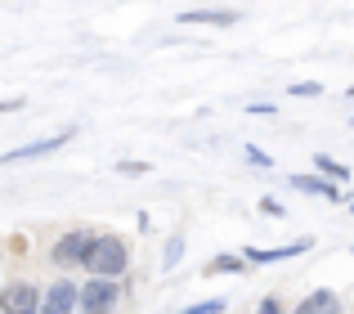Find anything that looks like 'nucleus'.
Returning <instances> with one entry per match:
<instances>
[{"label": "nucleus", "instance_id": "nucleus-1", "mask_svg": "<svg viewBox=\"0 0 354 314\" xmlns=\"http://www.w3.org/2000/svg\"><path fill=\"white\" fill-rule=\"evenodd\" d=\"M126 265H130V252H126V243H121V238L99 234L95 243H90L86 270L95 274V279H117V274H126Z\"/></svg>", "mask_w": 354, "mask_h": 314}, {"label": "nucleus", "instance_id": "nucleus-2", "mask_svg": "<svg viewBox=\"0 0 354 314\" xmlns=\"http://www.w3.org/2000/svg\"><path fill=\"white\" fill-rule=\"evenodd\" d=\"M121 301V288L113 279H90L86 288H81V310L86 314H113Z\"/></svg>", "mask_w": 354, "mask_h": 314}, {"label": "nucleus", "instance_id": "nucleus-3", "mask_svg": "<svg viewBox=\"0 0 354 314\" xmlns=\"http://www.w3.org/2000/svg\"><path fill=\"white\" fill-rule=\"evenodd\" d=\"M90 243L95 238L86 234V229H68V234L54 243V265L59 270H72V265H86V252H90Z\"/></svg>", "mask_w": 354, "mask_h": 314}, {"label": "nucleus", "instance_id": "nucleus-4", "mask_svg": "<svg viewBox=\"0 0 354 314\" xmlns=\"http://www.w3.org/2000/svg\"><path fill=\"white\" fill-rule=\"evenodd\" d=\"M77 140V131H59V135H50V140H36V144H23V149H9L5 153V162L14 166V162H32V157H45V153H59V149H68V144Z\"/></svg>", "mask_w": 354, "mask_h": 314}, {"label": "nucleus", "instance_id": "nucleus-5", "mask_svg": "<svg viewBox=\"0 0 354 314\" xmlns=\"http://www.w3.org/2000/svg\"><path fill=\"white\" fill-rule=\"evenodd\" d=\"M0 314H41V297L27 283H9L0 292Z\"/></svg>", "mask_w": 354, "mask_h": 314}, {"label": "nucleus", "instance_id": "nucleus-6", "mask_svg": "<svg viewBox=\"0 0 354 314\" xmlns=\"http://www.w3.org/2000/svg\"><path fill=\"white\" fill-rule=\"evenodd\" d=\"M77 306H81V292L72 288L68 279H59L50 292H45V306H41V314H72Z\"/></svg>", "mask_w": 354, "mask_h": 314}, {"label": "nucleus", "instance_id": "nucleus-7", "mask_svg": "<svg viewBox=\"0 0 354 314\" xmlns=\"http://www.w3.org/2000/svg\"><path fill=\"white\" fill-rule=\"evenodd\" d=\"M310 252V238H296L287 247H247V261L251 265H269V261H292V256Z\"/></svg>", "mask_w": 354, "mask_h": 314}, {"label": "nucleus", "instance_id": "nucleus-8", "mask_svg": "<svg viewBox=\"0 0 354 314\" xmlns=\"http://www.w3.org/2000/svg\"><path fill=\"white\" fill-rule=\"evenodd\" d=\"M292 189L296 193H314V198H328V202H341V189L323 175H292Z\"/></svg>", "mask_w": 354, "mask_h": 314}, {"label": "nucleus", "instance_id": "nucleus-9", "mask_svg": "<svg viewBox=\"0 0 354 314\" xmlns=\"http://www.w3.org/2000/svg\"><path fill=\"white\" fill-rule=\"evenodd\" d=\"M180 23H238V9H189V14H180Z\"/></svg>", "mask_w": 354, "mask_h": 314}, {"label": "nucleus", "instance_id": "nucleus-10", "mask_svg": "<svg viewBox=\"0 0 354 314\" xmlns=\"http://www.w3.org/2000/svg\"><path fill=\"white\" fill-rule=\"evenodd\" d=\"M296 314H341V301H337V292H314V297L301 301Z\"/></svg>", "mask_w": 354, "mask_h": 314}, {"label": "nucleus", "instance_id": "nucleus-11", "mask_svg": "<svg viewBox=\"0 0 354 314\" xmlns=\"http://www.w3.org/2000/svg\"><path fill=\"white\" fill-rule=\"evenodd\" d=\"M242 261H247V256H216V261L207 265V274H242L247 270Z\"/></svg>", "mask_w": 354, "mask_h": 314}, {"label": "nucleus", "instance_id": "nucleus-12", "mask_svg": "<svg viewBox=\"0 0 354 314\" xmlns=\"http://www.w3.org/2000/svg\"><path fill=\"white\" fill-rule=\"evenodd\" d=\"M314 166H319V175H323V180H346V166H341V162H332V157L328 153H319V157H314Z\"/></svg>", "mask_w": 354, "mask_h": 314}, {"label": "nucleus", "instance_id": "nucleus-13", "mask_svg": "<svg viewBox=\"0 0 354 314\" xmlns=\"http://www.w3.org/2000/svg\"><path fill=\"white\" fill-rule=\"evenodd\" d=\"M180 252H184V234H175L171 243H166V256H162V265H166V270H175V261H180Z\"/></svg>", "mask_w": 354, "mask_h": 314}, {"label": "nucleus", "instance_id": "nucleus-14", "mask_svg": "<svg viewBox=\"0 0 354 314\" xmlns=\"http://www.w3.org/2000/svg\"><path fill=\"white\" fill-rule=\"evenodd\" d=\"M247 162H251V166H260V171H269V166H274V157H269L265 149H256V144H251V149H247Z\"/></svg>", "mask_w": 354, "mask_h": 314}, {"label": "nucleus", "instance_id": "nucleus-15", "mask_svg": "<svg viewBox=\"0 0 354 314\" xmlns=\"http://www.w3.org/2000/svg\"><path fill=\"white\" fill-rule=\"evenodd\" d=\"M220 310H225V297H220V301H202V306H189L184 314H220Z\"/></svg>", "mask_w": 354, "mask_h": 314}, {"label": "nucleus", "instance_id": "nucleus-16", "mask_svg": "<svg viewBox=\"0 0 354 314\" xmlns=\"http://www.w3.org/2000/svg\"><path fill=\"white\" fill-rule=\"evenodd\" d=\"M292 95H301V99H314V95H319V86H314V81H301V86H292Z\"/></svg>", "mask_w": 354, "mask_h": 314}, {"label": "nucleus", "instance_id": "nucleus-17", "mask_svg": "<svg viewBox=\"0 0 354 314\" xmlns=\"http://www.w3.org/2000/svg\"><path fill=\"white\" fill-rule=\"evenodd\" d=\"M117 171H121V175H144V171H148V166H144V162H121V166H117Z\"/></svg>", "mask_w": 354, "mask_h": 314}, {"label": "nucleus", "instance_id": "nucleus-18", "mask_svg": "<svg viewBox=\"0 0 354 314\" xmlns=\"http://www.w3.org/2000/svg\"><path fill=\"white\" fill-rule=\"evenodd\" d=\"M256 314H283V310H278V301L274 297H265V301H260V310Z\"/></svg>", "mask_w": 354, "mask_h": 314}, {"label": "nucleus", "instance_id": "nucleus-19", "mask_svg": "<svg viewBox=\"0 0 354 314\" xmlns=\"http://www.w3.org/2000/svg\"><path fill=\"white\" fill-rule=\"evenodd\" d=\"M14 108H18V104H0V113H14Z\"/></svg>", "mask_w": 354, "mask_h": 314}, {"label": "nucleus", "instance_id": "nucleus-20", "mask_svg": "<svg viewBox=\"0 0 354 314\" xmlns=\"http://www.w3.org/2000/svg\"><path fill=\"white\" fill-rule=\"evenodd\" d=\"M350 211H354V202H350Z\"/></svg>", "mask_w": 354, "mask_h": 314}, {"label": "nucleus", "instance_id": "nucleus-21", "mask_svg": "<svg viewBox=\"0 0 354 314\" xmlns=\"http://www.w3.org/2000/svg\"><path fill=\"white\" fill-rule=\"evenodd\" d=\"M350 126H354V122H350Z\"/></svg>", "mask_w": 354, "mask_h": 314}]
</instances>
